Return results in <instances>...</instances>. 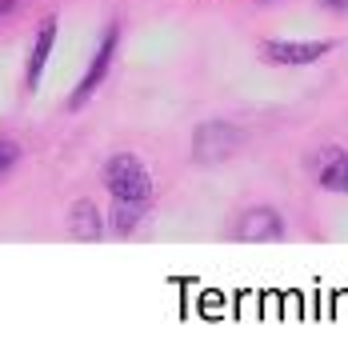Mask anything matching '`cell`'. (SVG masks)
I'll use <instances>...</instances> for the list:
<instances>
[{
  "mask_svg": "<svg viewBox=\"0 0 348 352\" xmlns=\"http://www.w3.org/2000/svg\"><path fill=\"white\" fill-rule=\"evenodd\" d=\"M244 132L224 124V120H213V124H200L196 129V140H193V156L200 164H217V160H228V156L240 148Z\"/></svg>",
  "mask_w": 348,
  "mask_h": 352,
  "instance_id": "2",
  "label": "cell"
},
{
  "mask_svg": "<svg viewBox=\"0 0 348 352\" xmlns=\"http://www.w3.org/2000/svg\"><path fill=\"white\" fill-rule=\"evenodd\" d=\"M12 8H17V0H0V21H4V16H8Z\"/></svg>",
  "mask_w": 348,
  "mask_h": 352,
  "instance_id": "12",
  "label": "cell"
},
{
  "mask_svg": "<svg viewBox=\"0 0 348 352\" xmlns=\"http://www.w3.org/2000/svg\"><path fill=\"white\" fill-rule=\"evenodd\" d=\"M149 212V200H112V212H109V228L116 236H132L136 224L144 220Z\"/></svg>",
  "mask_w": 348,
  "mask_h": 352,
  "instance_id": "9",
  "label": "cell"
},
{
  "mask_svg": "<svg viewBox=\"0 0 348 352\" xmlns=\"http://www.w3.org/2000/svg\"><path fill=\"white\" fill-rule=\"evenodd\" d=\"M52 44H56V16H44L41 28H36V41H32V52H28V68H24V85L28 88L41 85V72L48 65Z\"/></svg>",
  "mask_w": 348,
  "mask_h": 352,
  "instance_id": "8",
  "label": "cell"
},
{
  "mask_svg": "<svg viewBox=\"0 0 348 352\" xmlns=\"http://www.w3.org/2000/svg\"><path fill=\"white\" fill-rule=\"evenodd\" d=\"M320 8H328V12H348V0H316Z\"/></svg>",
  "mask_w": 348,
  "mask_h": 352,
  "instance_id": "11",
  "label": "cell"
},
{
  "mask_svg": "<svg viewBox=\"0 0 348 352\" xmlns=\"http://www.w3.org/2000/svg\"><path fill=\"white\" fill-rule=\"evenodd\" d=\"M312 173H316V184L325 192H348V153L340 148H320L316 160H312Z\"/></svg>",
  "mask_w": 348,
  "mask_h": 352,
  "instance_id": "6",
  "label": "cell"
},
{
  "mask_svg": "<svg viewBox=\"0 0 348 352\" xmlns=\"http://www.w3.org/2000/svg\"><path fill=\"white\" fill-rule=\"evenodd\" d=\"M116 24H112L109 32H105V41H100V48H96V56H92V65H88V72H85V80H80V88L72 92V109H85L88 104V96L96 92V88L105 85V72H109V65H112V52H116Z\"/></svg>",
  "mask_w": 348,
  "mask_h": 352,
  "instance_id": "5",
  "label": "cell"
},
{
  "mask_svg": "<svg viewBox=\"0 0 348 352\" xmlns=\"http://www.w3.org/2000/svg\"><path fill=\"white\" fill-rule=\"evenodd\" d=\"M232 236L237 241H281L284 236V220L276 208H244L237 220V228H232Z\"/></svg>",
  "mask_w": 348,
  "mask_h": 352,
  "instance_id": "4",
  "label": "cell"
},
{
  "mask_svg": "<svg viewBox=\"0 0 348 352\" xmlns=\"http://www.w3.org/2000/svg\"><path fill=\"white\" fill-rule=\"evenodd\" d=\"M12 160H17V144H12V140H0V173H4Z\"/></svg>",
  "mask_w": 348,
  "mask_h": 352,
  "instance_id": "10",
  "label": "cell"
},
{
  "mask_svg": "<svg viewBox=\"0 0 348 352\" xmlns=\"http://www.w3.org/2000/svg\"><path fill=\"white\" fill-rule=\"evenodd\" d=\"M68 236L85 241V244H96L105 236V220H100V208L92 200H76L72 204V212H68Z\"/></svg>",
  "mask_w": 348,
  "mask_h": 352,
  "instance_id": "7",
  "label": "cell"
},
{
  "mask_svg": "<svg viewBox=\"0 0 348 352\" xmlns=\"http://www.w3.org/2000/svg\"><path fill=\"white\" fill-rule=\"evenodd\" d=\"M325 52H332L328 41H264L261 60L268 65H316Z\"/></svg>",
  "mask_w": 348,
  "mask_h": 352,
  "instance_id": "3",
  "label": "cell"
},
{
  "mask_svg": "<svg viewBox=\"0 0 348 352\" xmlns=\"http://www.w3.org/2000/svg\"><path fill=\"white\" fill-rule=\"evenodd\" d=\"M105 184H109L112 200H149L153 197V176H149V168L129 153L112 156L109 164H105Z\"/></svg>",
  "mask_w": 348,
  "mask_h": 352,
  "instance_id": "1",
  "label": "cell"
}]
</instances>
